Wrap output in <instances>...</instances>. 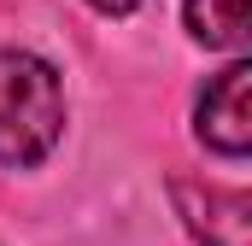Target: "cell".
<instances>
[{"mask_svg":"<svg viewBox=\"0 0 252 246\" xmlns=\"http://www.w3.org/2000/svg\"><path fill=\"white\" fill-rule=\"evenodd\" d=\"M193 135L199 147H211L217 158H247L252 153V64L235 59L199 88L193 106Z\"/></svg>","mask_w":252,"mask_h":246,"instance_id":"2","label":"cell"},{"mask_svg":"<svg viewBox=\"0 0 252 246\" xmlns=\"http://www.w3.org/2000/svg\"><path fill=\"white\" fill-rule=\"evenodd\" d=\"M188 30L217 53H247V0H188Z\"/></svg>","mask_w":252,"mask_h":246,"instance_id":"4","label":"cell"},{"mask_svg":"<svg viewBox=\"0 0 252 246\" xmlns=\"http://www.w3.org/2000/svg\"><path fill=\"white\" fill-rule=\"evenodd\" d=\"M64 135L59 70L24 47H0V164L30 170Z\"/></svg>","mask_w":252,"mask_h":246,"instance_id":"1","label":"cell"},{"mask_svg":"<svg viewBox=\"0 0 252 246\" xmlns=\"http://www.w3.org/2000/svg\"><path fill=\"white\" fill-rule=\"evenodd\" d=\"M88 6H94V12H106V18H124V12L141 6V0H88Z\"/></svg>","mask_w":252,"mask_h":246,"instance_id":"5","label":"cell"},{"mask_svg":"<svg viewBox=\"0 0 252 246\" xmlns=\"http://www.w3.org/2000/svg\"><path fill=\"white\" fill-rule=\"evenodd\" d=\"M170 199L193 229L199 246H252V199L241 187H199V182H170Z\"/></svg>","mask_w":252,"mask_h":246,"instance_id":"3","label":"cell"}]
</instances>
